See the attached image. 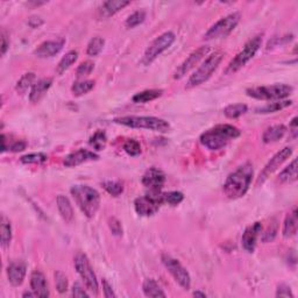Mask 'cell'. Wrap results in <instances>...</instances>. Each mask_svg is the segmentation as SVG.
I'll use <instances>...</instances> for the list:
<instances>
[{
  "label": "cell",
  "instance_id": "39",
  "mask_svg": "<svg viewBox=\"0 0 298 298\" xmlns=\"http://www.w3.org/2000/svg\"><path fill=\"white\" fill-rule=\"evenodd\" d=\"M124 150L130 156H138L141 154V145L134 139H129L124 144Z\"/></svg>",
  "mask_w": 298,
  "mask_h": 298
},
{
  "label": "cell",
  "instance_id": "4",
  "mask_svg": "<svg viewBox=\"0 0 298 298\" xmlns=\"http://www.w3.org/2000/svg\"><path fill=\"white\" fill-rule=\"evenodd\" d=\"M114 123L126 127H130V128L148 129L160 133H167L170 130V124L168 121L156 117L127 116L116 118Z\"/></svg>",
  "mask_w": 298,
  "mask_h": 298
},
{
  "label": "cell",
  "instance_id": "47",
  "mask_svg": "<svg viewBox=\"0 0 298 298\" xmlns=\"http://www.w3.org/2000/svg\"><path fill=\"white\" fill-rule=\"evenodd\" d=\"M27 147V144L25 141H23V140H18V141L13 142V145L9 147V150L14 151V153H18V151H23L26 149Z\"/></svg>",
  "mask_w": 298,
  "mask_h": 298
},
{
  "label": "cell",
  "instance_id": "54",
  "mask_svg": "<svg viewBox=\"0 0 298 298\" xmlns=\"http://www.w3.org/2000/svg\"><path fill=\"white\" fill-rule=\"evenodd\" d=\"M24 297H36V295L34 293H25Z\"/></svg>",
  "mask_w": 298,
  "mask_h": 298
},
{
  "label": "cell",
  "instance_id": "16",
  "mask_svg": "<svg viewBox=\"0 0 298 298\" xmlns=\"http://www.w3.org/2000/svg\"><path fill=\"white\" fill-rule=\"evenodd\" d=\"M98 158V155L91 150H88V149H78V150L68 155V156L64 158L63 163L65 167L73 168L85 162H90V161H97Z\"/></svg>",
  "mask_w": 298,
  "mask_h": 298
},
{
  "label": "cell",
  "instance_id": "20",
  "mask_svg": "<svg viewBox=\"0 0 298 298\" xmlns=\"http://www.w3.org/2000/svg\"><path fill=\"white\" fill-rule=\"evenodd\" d=\"M30 288L32 291L36 295V297H48L49 290L47 285V279L45 275L39 270H35L30 276Z\"/></svg>",
  "mask_w": 298,
  "mask_h": 298
},
{
  "label": "cell",
  "instance_id": "1",
  "mask_svg": "<svg viewBox=\"0 0 298 298\" xmlns=\"http://www.w3.org/2000/svg\"><path fill=\"white\" fill-rule=\"evenodd\" d=\"M253 175L254 169L250 163L242 164L235 172L229 174L223 188L226 197L229 199H238L244 197L249 189Z\"/></svg>",
  "mask_w": 298,
  "mask_h": 298
},
{
  "label": "cell",
  "instance_id": "48",
  "mask_svg": "<svg viewBox=\"0 0 298 298\" xmlns=\"http://www.w3.org/2000/svg\"><path fill=\"white\" fill-rule=\"evenodd\" d=\"M73 296L74 297H89V294L80 287L78 283H74L73 288Z\"/></svg>",
  "mask_w": 298,
  "mask_h": 298
},
{
  "label": "cell",
  "instance_id": "43",
  "mask_svg": "<svg viewBox=\"0 0 298 298\" xmlns=\"http://www.w3.org/2000/svg\"><path fill=\"white\" fill-rule=\"evenodd\" d=\"M55 283H56V288H57V290L60 291V293H65L68 289V279L67 276H65L63 273L57 272L55 273Z\"/></svg>",
  "mask_w": 298,
  "mask_h": 298
},
{
  "label": "cell",
  "instance_id": "21",
  "mask_svg": "<svg viewBox=\"0 0 298 298\" xmlns=\"http://www.w3.org/2000/svg\"><path fill=\"white\" fill-rule=\"evenodd\" d=\"M51 84H52L51 78H42L37 80L36 83H34V85L32 86L29 92V100L34 102V104H35V102H39L42 99L43 96L46 95L47 91L50 89Z\"/></svg>",
  "mask_w": 298,
  "mask_h": 298
},
{
  "label": "cell",
  "instance_id": "37",
  "mask_svg": "<svg viewBox=\"0 0 298 298\" xmlns=\"http://www.w3.org/2000/svg\"><path fill=\"white\" fill-rule=\"evenodd\" d=\"M48 160V156L43 153H33L21 157V162L25 164H41Z\"/></svg>",
  "mask_w": 298,
  "mask_h": 298
},
{
  "label": "cell",
  "instance_id": "18",
  "mask_svg": "<svg viewBox=\"0 0 298 298\" xmlns=\"http://www.w3.org/2000/svg\"><path fill=\"white\" fill-rule=\"evenodd\" d=\"M65 43L64 39H56L52 41H46L40 45L37 48L34 50V55L37 56L40 58H47V57H52L56 54H58L62 49H63Z\"/></svg>",
  "mask_w": 298,
  "mask_h": 298
},
{
  "label": "cell",
  "instance_id": "41",
  "mask_svg": "<svg viewBox=\"0 0 298 298\" xmlns=\"http://www.w3.org/2000/svg\"><path fill=\"white\" fill-rule=\"evenodd\" d=\"M146 19V12L145 11H136L133 14H130L126 20V26L128 28H134L142 24Z\"/></svg>",
  "mask_w": 298,
  "mask_h": 298
},
{
  "label": "cell",
  "instance_id": "27",
  "mask_svg": "<svg viewBox=\"0 0 298 298\" xmlns=\"http://www.w3.org/2000/svg\"><path fill=\"white\" fill-rule=\"evenodd\" d=\"M163 93V90H146V91L139 92L133 97V101L136 104H145V102L155 100L158 97H161Z\"/></svg>",
  "mask_w": 298,
  "mask_h": 298
},
{
  "label": "cell",
  "instance_id": "3",
  "mask_svg": "<svg viewBox=\"0 0 298 298\" xmlns=\"http://www.w3.org/2000/svg\"><path fill=\"white\" fill-rule=\"evenodd\" d=\"M71 195L76 200L80 211L88 218H93L100 206V196L98 191L88 185H74Z\"/></svg>",
  "mask_w": 298,
  "mask_h": 298
},
{
  "label": "cell",
  "instance_id": "22",
  "mask_svg": "<svg viewBox=\"0 0 298 298\" xmlns=\"http://www.w3.org/2000/svg\"><path fill=\"white\" fill-rule=\"evenodd\" d=\"M129 4L130 1H125V0H108V1L102 2L99 12L102 18H110Z\"/></svg>",
  "mask_w": 298,
  "mask_h": 298
},
{
  "label": "cell",
  "instance_id": "35",
  "mask_svg": "<svg viewBox=\"0 0 298 298\" xmlns=\"http://www.w3.org/2000/svg\"><path fill=\"white\" fill-rule=\"evenodd\" d=\"M247 112V105L245 104H233L228 105L227 107L224 110V114L228 118V119H237L241 117Z\"/></svg>",
  "mask_w": 298,
  "mask_h": 298
},
{
  "label": "cell",
  "instance_id": "7",
  "mask_svg": "<svg viewBox=\"0 0 298 298\" xmlns=\"http://www.w3.org/2000/svg\"><path fill=\"white\" fill-rule=\"evenodd\" d=\"M261 45H262V35H256L251 37L249 41L245 45L244 49H242L240 52H238V55L229 62L227 68H226L225 70V74H234L240 70L242 67H245V65L255 56L257 50L260 49Z\"/></svg>",
  "mask_w": 298,
  "mask_h": 298
},
{
  "label": "cell",
  "instance_id": "5",
  "mask_svg": "<svg viewBox=\"0 0 298 298\" xmlns=\"http://www.w3.org/2000/svg\"><path fill=\"white\" fill-rule=\"evenodd\" d=\"M224 58V52L222 50L214 51L209 57L205 60L199 68L195 71L194 74H191L186 83V89H192L196 86H199L201 84L206 82L207 79L212 76L214 71L218 69V67L222 63Z\"/></svg>",
  "mask_w": 298,
  "mask_h": 298
},
{
  "label": "cell",
  "instance_id": "26",
  "mask_svg": "<svg viewBox=\"0 0 298 298\" xmlns=\"http://www.w3.org/2000/svg\"><path fill=\"white\" fill-rule=\"evenodd\" d=\"M144 293L147 297L157 298V297H166L167 295L163 291V289L158 285V283L153 278H146L142 285Z\"/></svg>",
  "mask_w": 298,
  "mask_h": 298
},
{
  "label": "cell",
  "instance_id": "2",
  "mask_svg": "<svg viewBox=\"0 0 298 298\" xmlns=\"http://www.w3.org/2000/svg\"><path fill=\"white\" fill-rule=\"evenodd\" d=\"M241 132L235 126L224 124L217 125L200 135V144L210 150H219L228 145L229 141L240 136Z\"/></svg>",
  "mask_w": 298,
  "mask_h": 298
},
{
  "label": "cell",
  "instance_id": "36",
  "mask_svg": "<svg viewBox=\"0 0 298 298\" xmlns=\"http://www.w3.org/2000/svg\"><path fill=\"white\" fill-rule=\"evenodd\" d=\"M105 41L102 37H93L91 41L89 42L88 49H86V52H88L89 56H97L98 54H100V51L104 48Z\"/></svg>",
  "mask_w": 298,
  "mask_h": 298
},
{
  "label": "cell",
  "instance_id": "13",
  "mask_svg": "<svg viewBox=\"0 0 298 298\" xmlns=\"http://www.w3.org/2000/svg\"><path fill=\"white\" fill-rule=\"evenodd\" d=\"M210 47L209 46H201L198 49H196L195 51H192L190 55L188 56V58L183 62V63L177 68L175 74H174V78L175 79H181L182 77H184L189 71L194 69L203 58L209 54Z\"/></svg>",
  "mask_w": 298,
  "mask_h": 298
},
{
  "label": "cell",
  "instance_id": "10",
  "mask_svg": "<svg viewBox=\"0 0 298 298\" xmlns=\"http://www.w3.org/2000/svg\"><path fill=\"white\" fill-rule=\"evenodd\" d=\"M74 268H76L77 273H78L80 277H82L84 284L88 288L89 291H91L93 295L97 296L98 295V281L96 277L95 272H93L91 263L88 259V256L83 253H78L74 256Z\"/></svg>",
  "mask_w": 298,
  "mask_h": 298
},
{
  "label": "cell",
  "instance_id": "52",
  "mask_svg": "<svg viewBox=\"0 0 298 298\" xmlns=\"http://www.w3.org/2000/svg\"><path fill=\"white\" fill-rule=\"evenodd\" d=\"M297 120H298L297 117H295L293 121H291V124H290V127L293 128V132L295 133V136H296V133H297Z\"/></svg>",
  "mask_w": 298,
  "mask_h": 298
},
{
  "label": "cell",
  "instance_id": "45",
  "mask_svg": "<svg viewBox=\"0 0 298 298\" xmlns=\"http://www.w3.org/2000/svg\"><path fill=\"white\" fill-rule=\"evenodd\" d=\"M276 297H294V294L291 293V289L290 287H288V285L282 284L279 285L277 289V293H276Z\"/></svg>",
  "mask_w": 298,
  "mask_h": 298
},
{
  "label": "cell",
  "instance_id": "53",
  "mask_svg": "<svg viewBox=\"0 0 298 298\" xmlns=\"http://www.w3.org/2000/svg\"><path fill=\"white\" fill-rule=\"evenodd\" d=\"M194 296L195 297H203V298H205V297H206V295H205L204 293H200V291H195Z\"/></svg>",
  "mask_w": 298,
  "mask_h": 298
},
{
  "label": "cell",
  "instance_id": "9",
  "mask_svg": "<svg viewBox=\"0 0 298 298\" xmlns=\"http://www.w3.org/2000/svg\"><path fill=\"white\" fill-rule=\"evenodd\" d=\"M163 195L161 190H149V194L136 198L134 201L136 213L144 217L153 216L164 203Z\"/></svg>",
  "mask_w": 298,
  "mask_h": 298
},
{
  "label": "cell",
  "instance_id": "25",
  "mask_svg": "<svg viewBox=\"0 0 298 298\" xmlns=\"http://www.w3.org/2000/svg\"><path fill=\"white\" fill-rule=\"evenodd\" d=\"M285 132H287V127L284 125H275L269 127L266 129V132L263 133V142L265 144H273V142H277L278 140L283 138Z\"/></svg>",
  "mask_w": 298,
  "mask_h": 298
},
{
  "label": "cell",
  "instance_id": "30",
  "mask_svg": "<svg viewBox=\"0 0 298 298\" xmlns=\"http://www.w3.org/2000/svg\"><path fill=\"white\" fill-rule=\"evenodd\" d=\"M0 231H1V234H0V237H1V246L7 247L12 240V226L11 222L6 218L4 214H2L1 219H0Z\"/></svg>",
  "mask_w": 298,
  "mask_h": 298
},
{
  "label": "cell",
  "instance_id": "19",
  "mask_svg": "<svg viewBox=\"0 0 298 298\" xmlns=\"http://www.w3.org/2000/svg\"><path fill=\"white\" fill-rule=\"evenodd\" d=\"M26 263L24 261H13L7 267L8 281L13 287H19L23 284L25 276H26Z\"/></svg>",
  "mask_w": 298,
  "mask_h": 298
},
{
  "label": "cell",
  "instance_id": "15",
  "mask_svg": "<svg viewBox=\"0 0 298 298\" xmlns=\"http://www.w3.org/2000/svg\"><path fill=\"white\" fill-rule=\"evenodd\" d=\"M166 182V175L157 168H149L142 176V184L149 188V190H161Z\"/></svg>",
  "mask_w": 298,
  "mask_h": 298
},
{
  "label": "cell",
  "instance_id": "32",
  "mask_svg": "<svg viewBox=\"0 0 298 298\" xmlns=\"http://www.w3.org/2000/svg\"><path fill=\"white\" fill-rule=\"evenodd\" d=\"M89 144L93 149H96V150H102V149L106 147L107 144L106 133H105L104 130H97V132L90 138Z\"/></svg>",
  "mask_w": 298,
  "mask_h": 298
},
{
  "label": "cell",
  "instance_id": "38",
  "mask_svg": "<svg viewBox=\"0 0 298 298\" xmlns=\"http://www.w3.org/2000/svg\"><path fill=\"white\" fill-rule=\"evenodd\" d=\"M277 232H278V223L276 219H273L272 223L268 225V227H267L265 233H263L262 241L272 242L276 238V235H277Z\"/></svg>",
  "mask_w": 298,
  "mask_h": 298
},
{
  "label": "cell",
  "instance_id": "28",
  "mask_svg": "<svg viewBox=\"0 0 298 298\" xmlns=\"http://www.w3.org/2000/svg\"><path fill=\"white\" fill-rule=\"evenodd\" d=\"M77 58H78V52L76 50H70L69 52H67L63 57L61 58V61L58 62L57 64V69H56V73L58 74H64L65 71H67L69 68L73 65L74 62L77 61Z\"/></svg>",
  "mask_w": 298,
  "mask_h": 298
},
{
  "label": "cell",
  "instance_id": "11",
  "mask_svg": "<svg viewBox=\"0 0 298 298\" xmlns=\"http://www.w3.org/2000/svg\"><path fill=\"white\" fill-rule=\"evenodd\" d=\"M175 39L176 36L173 32H166L156 37V39L149 45L148 48L146 49L144 60H142L144 64L149 65L150 63H153L158 56L162 54L163 51H166L167 49L175 42Z\"/></svg>",
  "mask_w": 298,
  "mask_h": 298
},
{
  "label": "cell",
  "instance_id": "12",
  "mask_svg": "<svg viewBox=\"0 0 298 298\" xmlns=\"http://www.w3.org/2000/svg\"><path fill=\"white\" fill-rule=\"evenodd\" d=\"M162 262L177 283L181 285L184 290H189L191 287V277L188 270L182 266V263L170 255H167V254L162 255Z\"/></svg>",
  "mask_w": 298,
  "mask_h": 298
},
{
  "label": "cell",
  "instance_id": "17",
  "mask_svg": "<svg viewBox=\"0 0 298 298\" xmlns=\"http://www.w3.org/2000/svg\"><path fill=\"white\" fill-rule=\"evenodd\" d=\"M262 232V224L261 223H254L250 226L245 229L244 234H242V247L248 253H253L255 249L257 238H259L260 233Z\"/></svg>",
  "mask_w": 298,
  "mask_h": 298
},
{
  "label": "cell",
  "instance_id": "23",
  "mask_svg": "<svg viewBox=\"0 0 298 298\" xmlns=\"http://www.w3.org/2000/svg\"><path fill=\"white\" fill-rule=\"evenodd\" d=\"M56 203H57V209L60 212L62 219L65 223H71L74 219V209L71 205L69 198L65 197L63 195H58L56 198Z\"/></svg>",
  "mask_w": 298,
  "mask_h": 298
},
{
  "label": "cell",
  "instance_id": "50",
  "mask_svg": "<svg viewBox=\"0 0 298 298\" xmlns=\"http://www.w3.org/2000/svg\"><path fill=\"white\" fill-rule=\"evenodd\" d=\"M8 47H9V41L7 40V35H6V33L2 30V33H1V55L2 56L6 54Z\"/></svg>",
  "mask_w": 298,
  "mask_h": 298
},
{
  "label": "cell",
  "instance_id": "44",
  "mask_svg": "<svg viewBox=\"0 0 298 298\" xmlns=\"http://www.w3.org/2000/svg\"><path fill=\"white\" fill-rule=\"evenodd\" d=\"M93 68H95V64H93L91 61L83 62V63L79 64L78 69H77V71H76L77 77H78V78H80V77L89 76V74L92 73Z\"/></svg>",
  "mask_w": 298,
  "mask_h": 298
},
{
  "label": "cell",
  "instance_id": "51",
  "mask_svg": "<svg viewBox=\"0 0 298 298\" xmlns=\"http://www.w3.org/2000/svg\"><path fill=\"white\" fill-rule=\"evenodd\" d=\"M43 24V20L40 17H30L28 20V25L32 28H37Z\"/></svg>",
  "mask_w": 298,
  "mask_h": 298
},
{
  "label": "cell",
  "instance_id": "24",
  "mask_svg": "<svg viewBox=\"0 0 298 298\" xmlns=\"http://www.w3.org/2000/svg\"><path fill=\"white\" fill-rule=\"evenodd\" d=\"M297 226H298L297 209L296 207H294L293 211H291L290 213H288L287 217H285L283 224V237L288 239L296 235Z\"/></svg>",
  "mask_w": 298,
  "mask_h": 298
},
{
  "label": "cell",
  "instance_id": "6",
  "mask_svg": "<svg viewBox=\"0 0 298 298\" xmlns=\"http://www.w3.org/2000/svg\"><path fill=\"white\" fill-rule=\"evenodd\" d=\"M294 91L293 86L287 84H274L268 86H256L247 89V95L259 100H282L289 97Z\"/></svg>",
  "mask_w": 298,
  "mask_h": 298
},
{
  "label": "cell",
  "instance_id": "8",
  "mask_svg": "<svg viewBox=\"0 0 298 298\" xmlns=\"http://www.w3.org/2000/svg\"><path fill=\"white\" fill-rule=\"evenodd\" d=\"M240 18V13H231L222 18L213 26L209 28V30L205 33L204 40L210 41V40L224 39V37L228 36L234 30V28L238 26Z\"/></svg>",
  "mask_w": 298,
  "mask_h": 298
},
{
  "label": "cell",
  "instance_id": "34",
  "mask_svg": "<svg viewBox=\"0 0 298 298\" xmlns=\"http://www.w3.org/2000/svg\"><path fill=\"white\" fill-rule=\"evenodd\" d=\"M93 88H95V82L93 80H82V82L74 83L71 91H73L74 96L79 97V96H83L91 91Z\"/></svg>",
  "mask_w": 298,
  "mask_h": 298
},
{
  "label": "cell",
  "instance_id": "40",
  "mask_svg": "<svg viewBox=\"0 0 298 298\" xmlns=\"http://www.w3.org/2000/svg\"><path fill=\"white\" fill-rule=\"evenodd\" d=\"M102 186H104V189L108 192V194L114 196V197L121 195L124 191V185L121 182L107 181V182L102 183Z\"/></svg>",
  "mask_w": 298,
  "mask_h": 298
},
{
  "label": "cell",
  "instance_id": "46",
  "mask_svg": "<svg viewBox=\"0 0 298 298\" xmlns=\"http://www.w3.org/2000/svg\"><path fill=\"white\" fill-rule=\"evenodd\" d=\"M110 228L113 232V234L116 235H121L123 234V227H121V224L118 219L111 218L110 219Z\"/></svg>",
  "mask_w": 298,
  "mask_h": 298
},
{
  "label": "cell",
  "instance_id": "49",
  "mask_svg": "<svg viewBox=\"0 0 298 298\" xmlns=\"http://www.w3.org/2000/svg\"><path fill=\"white\" fill-rule=\"evenodd\" d=\"M102 290H104V296L106 298H112V297H116V294L113 293V289L110 284L107 283V281H102Z\"/></svg>",
  "mask_w": 298,
  "mask_h": 298
},
{
  "label": "cell",
  "instance_id": "31",
  "mask_svg": "<svg viewBox=\"0 0 298 298\" xmlns=\"http://www.w3.org/2000/svg\"><path fill=\"white\" fill-rule=\"evenodd\" d=\"M293 104L291 100H279L276 102H270V104H267L265 106L257 108L256 113H274V112H277L279 110H283V108L290 106Z\"/></svg>",
  "mask_w": 298,
  "mask_h": 298
},
{
  "label": "cell",
  "instance_id": "33",
  "mask_svg": "<svg viewBox=\"0 0 298 298\" xmlns=\"http://www.w3.org/2000/svg\"><path fill=\"white\" fill-rule=\"evenodd\" d=\"M34 79H35V74H33V73L25 74L24 76L18 80L17 86H15L17 92L20 93V95L26 93L27 90L29 89L30 86L34 85Z\"/></svg>",
  "mask_w": 298,
  "mask_h": 298
},
{
  "label": "cell",
  "instance_id": "42",
  "mask_svg": "<svg viewBox=\"0 0 298 298\" xmlns=\"http://www.w3.org/2000/svg\"><path fill=\"white\" fill-rule=\"evenodd\" d=\"M163 198H164V203H168L169 205H172V206H176V205L182 203L183 199H184V196H183L182 192L172 191L164 194Z\"/></svg>",
  "mask_w": 298,
  "mask_h": 298
},
{
  "label": "cell",
  "instance_id": "14",
  "mask_svg": "<svg viewBox=\"0 0 298 298\" xmlns=\"http://www.w3.org/2000/svg\"><path fill=\"white\" fill-rule=\"evenodd\" d=\"M291 154H293V148L290 147H285L282 149V150H279L278 153H276L274 156H273V158H270V161L267 163V166L265 167V169L262 170V173L260 174V178L257 179V184L262 183L267 177H269L275 170H277L278 168L290 157Z\"/></svg>",
  "mask_w": 298,
  "mask_h": 298
},
{
  "label": "cell",
  "instance_id": "29",
  "mask_svg": "<svg viewBox=\"0 0 298 298\" xmlns=\"http://www.w3.org/2000/svg\"><path fill=\"white\" fill-rule=\"evenodd\" d=\"M297 179V160H294L293 162L287 168H284L278 175V181L282 183H291Z\"/></svg>",
  "mask_w": 298,
  "mask_h": 298
}]
</instances>
